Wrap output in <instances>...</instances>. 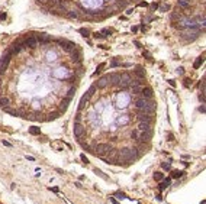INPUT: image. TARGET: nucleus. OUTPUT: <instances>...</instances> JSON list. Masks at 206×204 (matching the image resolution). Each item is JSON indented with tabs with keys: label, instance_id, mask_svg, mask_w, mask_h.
<instances>
[{
	"label": "nucleus",
	"instance_id": "nucleus-1",
	"mask_svg": "<svg viewBox=\"0 0 206 204\" xmlns=\"http://www.w3.org/2000/svg\"><path fill=\"white\" fill-rule=\"evenodd\" d=\"M119 158H121V161H123V162H131V161H134L135 158H138V152H136L135 148H123V149H121V152H119Z\"/></svg>",
	"mask_w": 206,
	"mask_h": 204
},
{
	"label": "nucleus",
	"instance_id": "nucleus-2",
	"mask_svg": "<svg viewBox=\"0 0 206 204\" xmlns=\"http://www.w3.org/2000/svg\"><path fill=\"white\" fill-rule=\"evenodd\" d=\"M94 151H96V155L99 156H103L109 154V152L112 151V146L109 145V143H97L96 146H94Z\"/></svg>",
	"mask_w": 206,
	"mask_h": 204
},
{
	"label": "nucleus",
	"instance_id": "nucleus-3",
	"mask_svg": "<svg viewBox=\"0 0 206 204\" xmlns=\"http://www.w3.org/2000/svg\"><path fill=\"white\" fill-rule=\"evenodd\" d=\"M136 117H138L139 122H144V123H152V120H154V117H152V114H150V113H145L144 110H139V109H136Z\"/></svg>",
	"mask_w": 206,
	"mask_h": 204
},
{
	"label": "nucleus",
	"instance_id": "nucleus-4",
	"mask_svg": "<svg viewBox=\"0 0 206 204\" xmlns=\"http://www.w3.org/2000/svg\"><path fill=\"white\" fill-rule=\"evenodd\" d=\"M57 42H58L65 51H68V52H73V51L76 49V44H74V42H70V41H65V39H57Z\"/></svg>",
	"mask_w": 206,
	"mask_h": 204
},
{
	"label": "nucleus",
	"instance_id": "nucleus-5",
	"mask_svg": "<svg viewBox=\"0 0 206 204\" xmlns=\"http://www.w3.org/2000/svg\"><path fill=\"white\" fill-rule=\"evenodd\" d=\"M84 135H86V128L77 122V123L74 124V136H76L77 139H81Z\"/></svg>",
	"mask_w": 206,
	"mask_h": 204
},
{
	"label": "nucleus",
	"instance_id": "nucleus-6",
	"mask_svg": "<svg viewBox=\"0 0 206 204\" xmlns=\"http://www.w3.org/2000/svg\"><path fill=\"white\" fill-rule=\"evenodd\" d=\"M152 136V129L151 130H147V132H141V135L138 136L139 142H150V139Z\"/></svg>",
	"mask_w": 206,
	"mask_h": 204
},
{
	"label": "nucleus",
	"instance_id": "nucleus-7",
	"mask_svg": "<svg viewBox=\"0 0 206 204\" xmlns=\"http://www.w3.org/2000/svg\"><path fill=\"white\" fill-rule=\"evenodd\" d=\"M110 83V80H109V75H105V77H102L100 80H97V83H96V87L97 88H105L106 85Z\"/></svg>",
	"mask_w": 206,
	"mask_h": 204
},
{
	"label": "nucleus",
	"instance_id": "nucleus-8",
	"mask_svg": "<svg viewBox=\"0 0 206 204\" xmlns=\"http://www.w3.org/2000/svg\"><path fill=\"white\" fill-rule=\"evenodd\" d=\"M141 94H142L144 98H147V100H151L152 98V88L151 87H145V88H142V91H141Z\"/></svg>",
	"mask_w": 206,
	"mask_h": 204
},
{
	"label": "nucleus",
	"instance_id": "nucleus-9",
	"mask_svg": "<svg viewBox=\"0 0 206 204\" xmlns=\"http://www.w3.org/2000/svg\"><path fill=\"white\" fill-rule=\"evenodd\" d=\"M109 80L112 81L113 85H119V83H121V74H118V72L110 74V75H109Z\"/></svg>",
	"mask_w": 206,
	"mask_h": 204
},
{
	"label": "nucleus",
	"instance_id": "nucleus-10",
	"mask_svg": "<svg viewBox=\"0 0 206 204\" xmlns=\"http://www.w3.org/2000/svg\"><path fill=\"white\" fill-rule=\"evenodd\" d=\"M36 41L41 42V44H48L49 41H51V36L45 35V33H39V35L36 36Z\"/></svg>",
	"mask_w": 206,
	"mask_h": 204
},
{
	"label": "nucleus",
	"instance_id": "nucleus-11",
	"mask_svg": "<svg viewBox=\"0 0 206 204\" xmlns=\"http://www.w3.org/2000/svg\"><path fill=\"white\" fill-rule=\"evenodd\" d=\"M36 42H38V41H36V38H33V36H32V38H28V39L23 41V45H25V46H31V48H35Z\"/></svg>",
	"mask_w": 206,
	"mask_h": 204
},
{
	"label": "nucleus",
	"instance_id": "nucleus-12",
	"mask_svg": "<svg viewBox=\"0 0 206 204\" xmlns=\"http://www.w3.org/2000/svg\"><path fill=\"white\" fill-rule=\"evenodd\" d=\"M89 98H90V96H89L87 93H86L84 96L81 97V100H80V104H78V110H83V109H84V106L87 104V101H89Z\"/></svg>",
	"mask_w": 206,
	"mask_h": 204
},
{
	"label": "nucleus",
	"instance_id": "nucleus-13",
	"mask_svg": "<svg viewBox=\"0 0 206 204\" xmlns=\"http://www.w3.org/2000/svg\"><path fill=\"white\" fill-rule=\"evenodd\" d=\"M138 130H139V132H147V130H151V124L141 122V123L138 124Z\"/></svg>",
	"mask_w": 206,
	"mask_h": 204
},
{
	"label": "nucleus",
	"instance_id": "nucleus-14",
	"mask_svg": "<svg viewBox=\"0 0 206 204\" xmlns=\"http://www.w3.org/2000/svg\"><path fill=\"white\" fill-rule=\"evenodd\" d=\"M135 75L138 77V78H144V77H145V70H144L141 65H138L136 70H135Z\"/></svg>",
	"mask_w": 206,
	"mask_h": 204
},
{
	"label": "nucleus",
	"instance_id": "nucleus-15",
	"mask_svg": "<svg viewBox=\"0 0 206 204\" xmlns=\"http://www.w3.org/2000/svg\"><path fill=\"white\" fill-rule=\"evenodd\" d=\"M170 184H171V180H170V178H167V180H164V181H163L161 184L158 185V190H160V191H164L167 187L170 185Z\"/></svg>",
	"mask_w": 206,
	"mask_h": 204
},
{
	"label": "nucleus",
	"instance_id": "nucleus-16",
	"mask_svg": "<svg viewBox=\"0 0 206 204\" xmlns=\"http://www.w3.org/2000/svg\"><path fill=\"white\" fill-rule=\"evenodd\" d=\"M71 57H73V58H71L73 61L78 62V61L81 59V52H80V51H76V49H74V51L71 52Z\"/></svg>",
	"mask_w": 206,
	"mask_h": 204
},
{
	"label": "nucleus",
	"instance_id": "nucleus-17",
	"mask_svg": "<svg viewBox=\"0 0 206 204\" xmlns=\"http://www.w3.org/2000/svg\"><path fill=\"white\" fill-rule=\"evenodd\" d=\"M203 62H205V55H202V57H199L196 59V61H194V64H193V68H199V67L202 65V64H203Z\"/></svg>",
	"mask_w": 206,
	"mask_h": 204
},
{
	"label": "nucleus",
	"instance_id": "nucleus-18",
	"mask_svg": "<svg viewBox=\"0 0 206 204\" xmlns=\"http://www.w3.org/2000/svg\"><path fill=\"white\" fill-rule=\"evenodd\" d=\"M131 90H132V94H141V91H142V87H141V84H136V85H132V87H131Z\"/></svg>",
	"mask_w": 206,
	"mask_h": 204
},
{
	"label": "nucleus",
	"instance_id": "nucleus-19",
	"mask_svg": "<svg viewBox=\"0 0 206 204\" xmlns=\"http://www.w3.org/2000/svg\"><path fill=\"white\" fill-rule=\"evenodd\" d=\"M177 5H179L181 9H187L189 5H190V2H187V0H177Z\"/></svg>",
	"mask_w": 206,
	"mask_h": 204
},
{
	"label": "nucleus",
	"instance_id": "nucleus-20",
	"mask_svg": "<svg viewBox=\"0 0 206 204\" xmlns=\"http://www.w3.org/2000/svg\"><path fill=\"white\" fill-rule=\"evenodd\" d=\"M9 98L7 97H0V106L3 107V109H5V107H9Z\"/></svg>",
	"mask_w": 206,
	"mask_h": 204
},
{
	"label": "nucleus",
	"instance_id": "nucleus-21",
	"mask_svg": "<svg viewBox=\"0 0 206 204\" xmlns=\"http://www.w3.org/2000/svg\"><path fill=\"white\" fill-rule=\"evenodd\" d=\"M70 101H71V98H67V97L64 98L63 101H61V110H65V109L68 107V103Z\"/></svg>",
	"mask_w": 206,
	"mask_h": 204
},
{
	"label": "nucleus",
	"instance_id": "nucleus-22",
	"mask_svg": "<svg viewBox=\"0 0 206 204\" xmlns=\"http://www.w3.org/2000/svg\"><path fill=\"white\" fill-rule=\"evenodd\" d=\"M184 175V171H173L171 172V178H180Z\"/></svg>",
	"mask_w": 206,
	"mask_h": 204
},
{
	"label": "nucleus",
	"instance_id": "nucleus-23",
	"mask_svg": "<svg viewBox=\"0 0 206 204\" xmlns=\"http://www.w3.org/2000/svg\"><path fill=\"white\" fill-rule=\"evenodd\" d=\"M47 59H48V61H55V59H57L55 52H47Z\"/></svg>",
	"mask_w": 206,
	"mask_h": 204
},
{
	"label": "nucleus",
	"instance_id": "nucleus-24",
	"mask_svg": "<svg viewBox=\"0 0 206 204\" xmlns=\"http://www.w3.org/2000/svg\"><path fill=\"white\" fill-rule=\"evenodd\" d=\"M29 133H31V135H39L41 130H39V128H36V126H32V128L29 129Z\"/></svg>",
	"mask_w": 206,
	"mask_h": 204
},
{
	"label": "nucleus",
	"instance_id": "nucleus-25",
	"mask_svg": "<svg viewBox=\"0 0 206 204\" xmlns=\"http://www.w3.org/2000/svg\"><path fill=\"white\" fill-rule=\"evenodd\" d=\"M115 197H118V198H119V200L128 198V195H126L125 193H121V191H118V193H115Z\"/></svg>",
	"mask_w": 206,
	"mask_h": 204
},
{
	"label": "nucleus",
	"instance_id": "nucleus-26",
	"mask_svg": "<svg viewBox=\"0 0 206 204\" xmlns=\"http://www.w3.org/2000/svg\"><path fill=\"white\" fill-rule=\"evenodd\" d=\"M154 178H155V181H163L164 175H163L161 172H155V174H154Z\"/></svg>",
	"mask_w": 206,
	"mask_h": 204
},
{
	"label": "nucleus",
	"instance_id": "nucleus-27",
	"mask_svg": "<svg viewBox=\"0 0 206 204\" xmlns=\"http://www.w3.org/2000/svg\"><path fill=\"white\" fill-rule=\"evenodd\" d=\"M118 7H125L126 5H128V0H118Z\"/></svg>",
	"mask_w": 206,
	"mask_h": 204
},
{
	"label": "nucleus",
	"instance_id": "nucleus-28",
	"mask_svg": "<svg viewBox=\"0 0 206 204\" xmlns=\"http://www.w3.org/2000/svg\"><path fill=\"white\" fill-rule=\"evenodd\" d=\"M5 111L6 113H9V114H12V116H18V111L12 110V109H9V107H5Z\"/></svg>",
	"mask_w": 206,
	"mask_h": 204
},
{
	"label": "nucleus",
	"instance_id": "nucleus-29",
	"mask_svg": "<svg viewBox=\"0 0 206 204\" xmlns=\"http://www.w3.org/2000/svg\"><path fill=\"white\" fill-rule=\"evenodd\" d=\"M180 18H181V16H180V13H171L170 20H173V22H174V20H179Z\"/></svg>",
	"mask_w": 206,
	"mask_h": 204
},
{
	"label": "nucleus",
	"instance_id": "nucleus-30",
	"mask_svg": "<svg viewBox=\"0 0 206 204\" xmlns=\"http://www.w3.org/2000/svg\"><path fill=\"white\" fill-rule=\"evenodd\" d=\"M96 88H97V87H96V84H94V85H91V87H90V88H89V91H87V94H89L90 97H91V96H93V94H94V91H96Z\"/></svg>",
	"mask_w": 206,
	"mask_h": 204
},
{
	"label": "nucleus",
	"instance_id": "nucleus-31",
	"mask_svg": "<svg viewBox=\"0 0 206 204\" xmlns=\"http://www.w3.org/2000/svg\"><path fill=\"white\" fill-rule=\"evenodd\" d=\"M74 93H76V88H74V87L70 88V90H68V93H67V98H71L73 96H74Z\"/></svg>",
	"mask_w": 206,
	"mask_h": 204
},
{
	"label": "nucleus",
	"instance_id": "nucleus-32",
	"mask_svg": "<svg viewBox=\"0 0 206 204\" xmlns=\"http://www.w3.org/2000/svg\"><path fill=\"white\" fill-rule=\"evenodd\" d=\"M6 68H7V65H6V64H3V62L0 61V75H2L3 72H5V70H6Z\"/></svg>",
	"mask_w": 206,
	"mask_h": 204
},
{
	"label": "nucleus",
	"instance_id": "nucleus-33",
	"mask_svg": "<svg viewBox=\"0 0 206 204\" xmlns=\"http://www.w3.org/2000/svg\"><path fill=\"white\" fill-rule=\"evenodd\" d=\"M80 33H81V35H83V36H84V38H87V36H89V33H90V32L87 31V29H84V28H81V29H80Z\"/></svg>",
	"mask_w": 206,
	"mask_h": 204
},
{
	"label": "nucleus",
	"instance_id": "nucleus-34",
	"mask_svg": "<svg viewBox=\"0 0 206 204\" xmlns=\"http://www.w3.org/2000/svg\"><path fill=\"white\" fill-rule=\"evenodd\" d=\"M60 117V113H52V114H49L48 120H55V119H58Z\"/></svg>",
	"mask_w": 206,
	"mask_h": 204
},
{
	"label": "nucleus",
	"instance_id": "nucleus-35",
	"mask_svg": "<svg viewBox=\"0 0 206 204\" xmlns=\"http://www.w3.org/2000/svg\"><path fill=\"white\" fill-rule=\"evenodd\" d=\"M160 10H161V12H167V10H170V5H161V6H160Z\"/></svg>",
	"mask_w": 206,
	"mask_h": 204
},
{
	"label": "nucleus",
	"instance_id": "nucleus-36",
	"mask_svg": "<svg viewBox=\"0 0 206 204\" xmlns=\"http://www.w3.org/2000/svg\"><path fill=\"white\" fill-rule=\"evenodd\" d=\"M68 16H70L71 19H77V18H78V15H77V12H74V10H71V12L68 13Z\"/></svg>",
	"mask_w": 206,
	"mask_h": 204
},
{
	"label": "nucleus",
	"instance_id": "nucleus-37",
	"mask_svg": "<svg viewBox=\"0 0 206 204\" xmlns=\"http://www.w3.org/2000/svg\"><path fill=\"white\" fill-rule=\"evenodd\" d=\"M105 65H106V64H105V62H102V64H99V67H97V71L94 72V75H96V74H97V72H100L103 70V68H105Z\"/></svg>",
	"mask_w": 206,
	"mask_h": 204
},
{
	"label": "nucleus",
	"instance_id": "nucleus-38",
	"mask_svg": "<svg viewBox=\"0 0 206 204\" xmlns=\"http://www.w3.org/2000/svg\"><path fill=\"white\" fill-rule=\"evenodd\" d=\"M94 172H96V174H99V175H100L102 178H105V180H108V177H106V175H105V174H103L102 171H100V169H94Z\"/></svg>",
	"mask_w": 206,
	"mask_h": 204
},
{
	"label": "nucleus",
	"instance_id": "nucleus-39",
	"mask_svg": "<svg viewBox=\"0 0 206 204\" xmlns=\"http://www.w3.org/2000/svg\"><path fill=\"white\" fill-rule=\"evenodd\" d=\"M80 159L83 161V162H84V164H89V159H87V158H86V155H84V154H81V155H80Z\"/></svg>",
	"mask_w": 206,
	"mask_h": 204
},
{
	"label": "nucleus",
	"instance_id": "nucleus-40",
	"mask_svg": "<svg viewBox=\"0 0 206 204\" xmlns=\"http://www.w3.org/2000/svg\"><path fill=\"white\" fill-rule=\"evenodd\" d=\"M131 138H134V139H138V130H134V132L131 133Z\"/></svg>",
	"mask_w": 206,
	"mask_h": 204
},
{
	"label": "nucleus",
	"instance_id": "nucleus-41",
	"mask_svg": "<svg viewBox=\"0 0 206 204\" xmlns=\"http://www.w3.org/2000/svg\"><path fill=\"white\" fill-rule=\"evenodd\" d=\"M199 100H200V101H202V104H205V93L199 94Z\"/></svg>",
	"mask_w": 206,
	"mask_h": 204
},
{
	"label": "nucleus",
	"instance_id": "nucleus-42",
	"mask_svg": "<svg viewBox=\"0 0 206 204\" xmlns=\"http://www.w3.org/2000/svg\"><path fill=\"white\" fill-rule=\"evenodd\" d=\"M161 167H163L164 169H167V171H168V169L171 168V167H170V164H166V162H163V164H161Z\"/></svg>",
	"mask_w": 206,
	"mask_h": 204
},
{
	"label": "nucleus",
	"instance_id": "nucleus-43",
	"mask_svg": "<svg viewBox=\"0 0 206 204\" xmlns=\"http://www.w3.org/2000/svg\"><path fill=\"white\" fill-rule=\"evenodd\" d=\"M5 19H6V13L5 12H0V22H3Z\"/></svg>",
	"mask_w": 206,
	"mask_h": 204
},
{
	"label": "nucleus",
	"instance_id": "nucleus-44",
	"mask_svg": "<svg viewBox=\"0 0 206 204\" xmlns=\"http://www.w3.org/2000/svg\"><path fill=\"white\" fill-rule=\"evenodd\" d=\"M190 84H192V80H189V78H186V80H184V87H189Z\"/></svg>",
	"mask_w": 206,
	"mask_h": 204
},
{
	"label": "nucleus",
	"instance_id": "nucleus-45",
	"mask_svg": "<svg viewBox=\"0 0 206 204\" xmlns=\"http://www.w3.org/2000/svg\"><path fill=\"white\" fill-rule=\"evenodd\" d=\"M168 141H170V142L174 141V135H173V133H168Z\"/></svg>",
	"mask_w": 206,
	"mask_h": 204
},
{
	"label": "nucleus",
	"instance_id": "nucleus-46",
	"mask_svg": "<svg viewBox=\"0 0 206 204\" xmlns=\"http://www.w3.org/2000/svg\"><path fill=\"white\" fill-rule=\"evenodd\" d=\"M93 36H94V38H102V33H100V32H94Z\"/></svg>",
	"mask_w": 206,
	"mask_h": 204
},
{
	"label": "nucleus",
	"instance_id": "nucleus-47",
	"mask_svg": "<svg viewBox=\"0 0 206 204\" xmlns=\"http://www.w3.org/2000/svg\"><path fill=\"white\" fill-rule=\"evenodd\" d=\"M118 65H119V62H118V61H112V62H110V67H118Z\"/></svg>",
	"mask_w": 206,
	"mask_h": 204
},
{
	"label": "nucleus",
	"instance_id": "nucleus-48",
	"mask_svg": "<svg viewBox=\"0 0 206 204\" xmlns=\"http://www.w3.org/2000/svg\"><path fill=\"white\" fill-rule=\"evenodd\" d=\"M199 111H200V113H205V104H202V106L199 107Z\"/></svg>",
	"mask_w": 206,
	"mask_h": 204
},
{
	"label": "nucleus",
	"instance_id": "nucleus-49",
	"mask_svg": "<svg viewBox=\"0 0 206 204\" xmlns=\"http://www.w3.org/2000/svg\"><path fill=\"white\" fill-rule=\"evenodd\" d=\"M144 55H145L147 58H150V59H151V54H150V52H147V51H144Z\"/></svg>",
	"mask_w": 206,
	"mask_h": 204
},
{
	"label": "nucleus",
	"instance_id": "nucleus-50",
	"mask_svg": "<svg viewBox=\"0 0 206 204\" xmlns=\"http://www.w3.org/2000/svg\"><path fill=\"white\" fill-rule=\"evenodd\" d=\"M110 32H112L110 29H103V31H102V33H110Z\"/></svg>",
	"mask_w": 206,
	"mask_h": 204
},
{
	"label": "nucleus",
	"instance_id": "nucleus-51",
	"mask_svg": "<svg viewBox=\"0 0 206 204\" xmlns=\"http://www.w3.org/2000/svg\"><path fill=\"white\" fill-rule=\"evenodd\" d=\"M110 201H112L113 204H119V203L116 201V200H115V197H110Z\"/></svg>",
	"mask_w": 206,
	"mask_h": 204
},
{
	"label": "nucleus",
	"instance_id": "nucleus-52",
	"mask_svg": "<svg viewBox=\"0 0 206 204\" xmlns=\"http://www.w3.org/2000/svg\"><path fill=\"white\" fill-rule=\"evenodd\" d=\"M177 72H179V74H180V75H181V74H183V68H177Z\"/></svg>",
	"mask_w": 206,
	"mask_h": 204
},
{
	"label": "nucleus",
	"instance_id": "nucleus-53",
	"mask_svg": "<svg viewBox=\"0 0 206 204\" xmlns=\"http://www.w3.org/2000/svg\"><path fill=\"white\" fill-rule=\"evenodd\" d=\"M139 6H141V7H142V6H148V3H147V2H141V3H139Z\"/></svg>",
	"mask_w": 206,
	"mask_h": 204
},
{
	"label": "nucleus",
	"instance_id": "nucleus-54",
	"mask_svg": "<svg viewBox=\"0 0 206 204\" xmlns=\"http://www.w3.org/2000/svg\"><path fill=\"white\" fill-rule=\"evenodd\" d=\"M168 84H170V85H173V87H174V85H176V83H174V81H173V80H168Z\"/></svg>",
	"mask_w": 206,
	"mask_h": 204
},
{
	"label": "nucleus",
	"instance_id": "nucleus-55",
	"mask_svg": "<svg viewBox=\"0 0 206 204\" xmlns=\"http://www.w3.org/2000/svg\"><path fill=\"white\" fill-rule=\"evenodd\" d=\"M49 190H52L54 193H58V188H57V187H52V188H49Z\"/></svg>",
	"mask_w": 206,
	"mask_h": 204
},
{
	"label": "nucleus",
	"instance_id": "nucleus-56",
	"mask_svg": "<svg viewBox=\"0 0 206 204\" xmlns=\"http://www.w3.org/2000/svg\"><path fill=\"white\" fill-rule=\"evenodd\" d=\"M134 44H135V45H136V46H138V48H142V46H141V44H139V42H138V41H135V42H134Z\"/></svg>",
	"mask_w": 206,
	"mask_h": 204
},
{
	"label": "nucleus",
	"instance_id": "nucleus-57",
	"mask_svg": "<svg viewBox=\"0 0 206 204\" xmlns=\"http://www.w3.org/2000/svg\"><path fill=\"white\" fill-rule=\"evenodd\" d=\"M3 145H5V146H12V145H10L9 142H6V141H3Z\"/></svg>",
	"mask_w": 206,
	"mask_h": 204
},
{
	"label": "nucleus",
	"instance_id": "nucleus-58",
	"mask_svg": "<svg viewBox=\"0 0 206 204\" xmlns=\"http://www.w3.org/2000/svg\"><path fill=\"white\" fill-rule=\"evenodd\" d=\"M26 159H29V161H35V158H33V156H28V155H26Z\"/></svg>",
	"mask_w": 206,
	"mask_h": 204
},
{
	"label": "nucleus",
	"instance_id": "nucleus-59",
	"mask_svg": "<svg viewBox=\"0 0 206 204\" xmlns=\"http://www.w3.org/2000/svg\"><path fill=\"white\" fill-rule=\"evenodd\" d=\"M38 2H41V3H47L48 0H38Z\"/></svg>",
	"mask_w": 206,
	"mask_h": 204
}]
</instances>
